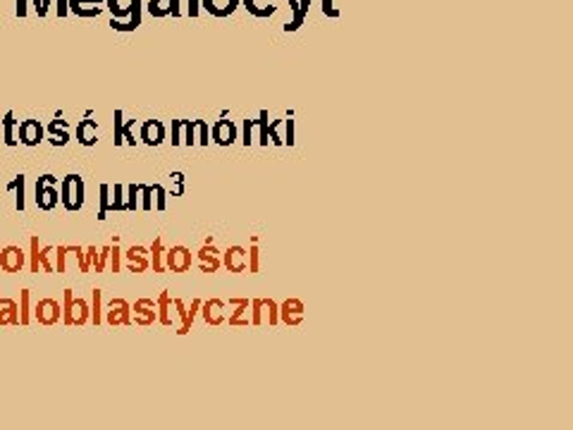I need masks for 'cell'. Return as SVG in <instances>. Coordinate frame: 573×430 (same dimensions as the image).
Masks as SVG:
<instances>
[{
  "mask_svg": "<svg viewBox=\"0 0 573 430\" xmlns=\"http://www.w3.org/2000/svg\"><path fill=\"white\" fill-rule=\"evenodd\" d=\"M96 134H98V129H96V122L93 120H84L77 127V139H79V143H84V146H93V143H96Z\"/></svg>",
  "mask_w": 573,
  "mask_h": 430,
  "instance_id": "obj_21",
  "label": "cell"
},
{
  "mask_svg": "<svg viewBox=\"0 0 573 430\" xmlns=\"http://www.w3.org/2000/svg\"><path fill=\"white\" fill-rule=\"evenodd\" d=\"M108 320L113 325H127L129 323V304L118 299V302L110 304V311H108Z\"/></svg>",
  "mask_w": 573,
  "mask_h": 430,
  "instance_id": "obj_18",
  "label": "cell"
},
{
  "mask_svg": "<svg viewBox=\"0 0 573 430\" xmlns=\"http://www.w3.org/2000/svg\"><path fill=\"white\" fill-rule=\"evenodd\" d=\"M125 256H127V270L129 272H143V270H148V265H151V261H148V249H143V247H132Z\"/></svg>",
  "mask_w": 573,
  "mask_h": 430,
  "instance_id": "obj_13",
  "label": "cell"
},
{
  "mask_svg": "<svg viewBox=\"0 0 573 430\" xmlns=\"http://www.w3.org/2000/svg\"><path fill=\"white\" fill-rule=\"evenodd\" d=\"M0 265H3L5 270L8 272H15L19 270L24 265V254H22V249H17V247H8L3 251V256H0Z\"/></svg>",
  "mask_w": 573,
  "mask_h": 430,
  "instance_id": "obj_17",
  "label": "cell"
},
{
  "mask_svg": "<svg viewBox=\"0 0 573 430\" xmlns=\"http://www.w3.org/2000/svg\"><path fill=\"white\" fill-rule=\"evenodd\" d=\"M10 189H17V208L24 210V177L19 175L17 180L10 184Z\"/></svg>",
  "mask_w": 573,
  "mask_h": 430,
  "instance_id": "obj_32",
  "label": "cell"
},
{
  "mask_svg": "<svg viewBox=\"0 0 573 430\" xmlns=\"http://www.w3.org/2000/svg\"><path fill=\"white\" fill-rule=\"evenodd\" d=\"M58 15H67V0H58Z\"/></svg>",
  "mask_w": 573,
  "mask_h": 430,
  "instance_id": "obj_44",
  "label": "cell"
},
{
  "mask_svg": "<svg viewBox=\"0 0 573 430\" xmlns=\"http://www.w3.org/2000/svg\"><path fill=\"white\" fill-rule=\"evenodd\" d=\"M93 320L100 323V292L98 290H96V295H93Z\"/></svg>",
  "mask_w": 573,
  "mask_h": 430,
  "instance_id": "obj_39",
  "label": "cell"
},
{
  "mask_svg": "<svg viewBox=\"0 0 573 430\" xmlns=\"http://www.w3.org/2000/svg\"><path fill=\"white\" fill-rule=\"evenodd\" d=\"M41 139H43V127L36 120H24L19 125V141L24 146H36V143H41Z\"/></svg>",
  "mask_w": 573,
  "mask_h": 430,
  "instance_id": "obj_12",
  "label": "cell"
},
{
  "mask_svg": "<svg viewBox=\"0 0 573 430\" xmlns=\"http://www.w3.org/2000/svg\"><path fill=\"white\" fill-rule=\"evenodd\" d=\"M153 194H155V208L158 210H165V206H167V201H165V196H167V191L160 187V184H153Z\"/></svg>",
  "mask_w": 573,
  "mask_h": 430,
  "instance_id": "obj_34",
  "label": "cell"
},
{
  "mask_svg": "<svg viewBox=\"0 0 573 430\" xmlns=\"http://www.w3.org/2000/svg\"><path fill=\"white\" fill-rule=\"evenodd\" d=\"M139 191L141 187L139 184H129L127 187V196H125V210H136V201H139Z\"/></svg>",
  "mask_w": 573,
  "mask_h": 430,
  "instance_id": "obj_28",
  "label": "cell"
},
{
  "mask_svg": "<svg viewBox=\"0 0 573 430\" xmlns=\"http://www.w3.org/2000/svg\"><path fill=\"white\" fill-rule=\"evenodd\" d=\"M279 125H282V120L270 122V127H268V139H270V143H275V146H284L282 136H279V132H277Z\"/></svg>",
  "mask_w": 573,
  "mask_h": 430,
  "instance_id": "obj_31",
  "label": "cell"
},
{
  "mask_svg": "<svg viewBox=\"0 0 573 430\" xmlns=\"http://www.w3.org/2000/svg\"><path fill=\"white\" fill-rule=\"evenodd\" d=\"M148 254H153V272H162V270H165V247H162V239L160 237L153 242V247L148 249Z\"/></svg>",
  "mask_w": 573,
  "mask_h": 430,
  "instance_id": "obj_22",
  "label": "cell"
},
{
  "mask_svg": "<svg viewBox=\"0 0 573 430\" xmlns=\"http://www.w3.org/2000/svg\"><path fill=\"white\" fill-rule=\"evenodd\" d=\"M110 261H113V272H118L120 270V249L118 247L110 249Z\"/></svg>",
  "mask_w": 573,
  "mask_h": 430,
  "instance_id": "obj_41",
  "label": "cell"
},
{
  "mask_svg": "<svg viewBox=\"0 0 573 430\" xmlns=\"http://www.w3.org/2000/svg\"><path fill=\"white\" fill-rule=\"evenodd\" d=\"M141 139H143V143H148V146H160V143L165 141V125H162L160 120L143 122Z\"/></svg>",
  "mask_w": 573,
  "mask_h": 430,
  "instance_id": "obj_11",
  "label": "cell"
},
{
  "mask_svg": "<svg viewBox=\"0 0 573 430\" xmlns=\"http://www.w3.org/2000/svg\"><path fill=\"white\" fill-rule=\"evenodd\" d=\"M108 208H110V187H108V184H103V187H100V213H98L100 220L105 217Z\"/></svg>",
  "mask_w": 573,
  "mask_h": 430,
  "instance_id": "obj_30",
  "label": "cell"
},
{
  "mask_svg": "<svg viewBox=\"0 0 573 430\" xmlns=\"http://www.w3.org/2000/svg\"><path fill=\"white\" fill-rule=\"evenodd\" d=\"M247 270L249 272H261V249H258V244H251L249 254H247Z\"/></svg>",
  "mask_w": 573,
  "mask_h": 430,
  "instance_id": "obj_25",
  "label": "cell"
},
{
  "mask_svg": "<svg viewBox=\"0 0 573 430\" xmlns=\"http://www.w3.org/2000/svg\"><path fill=\"white\" fill-rule=\"evenodd\" d=\"M134 313L139 316L136 320H139L141 325H151L153 320H158V309H155V304L151 302V299H141V302H136Z\"/></svg>",
  "mask_w": 573,
  "mask_h": 430,
  "instance_id": "obj_14",
  "label": "cell"
},
{
  "mask_svg": "<svg viewBox=\"0 0 573 430\" xmlns=\"http://www.w3.org/2000/svg\"><path fill=\"white\" fill-rule=\"evenodd\" d=\"M189 15L191 17L199 15V0H189Z\"/></svg>",
  "mask_w": 573,
  "mask_h": 430,
  "instance_id": "obj_43",
  "label": "cell"
},
{
  "mask_svg": "<svg viewBox=\"0 0 573 430\" xmlns=\"http://www.w3.org/2000/svg\"><path fill=\"white\" fill-rule=\"evenodd\" d=\"M199 311H201V299H194V302H191V309H187V316H184L177 334H187L191 330V325H194V320H196V316H199Z\"/></svg>",
  "mask_w": 573,
  "mask_h": 430,
  "instance_id": "obj_23",
  "label": "cell"
},
{
  "mask_svg": "<svg viewBox=\"0 0 573 430\" xmlns=\"http://www.w3.org/2000/svg\"><path fill=\"white\" fill-rule=\"evenodd\" d=\"M304 316H306V306H304L301 299L291 297V299H284V302L279 304V323L296 327V325L304 323Z\"/></svg>",
  "mask_w": 573,
  "mask_h": 430,
  "instance_id": "obj_3",
  "label": "cell"
},
{
  "mask_svg": "<svg viewBox=\"0 0 573 430\" xmlns=\"http://www.w3.org/2000/svg\"><path fill=\"white\" fill-rule=\"evenodd\" d=\"M201 5L208 12H213L215 17H227L237 10L239 0H201Z\"/></svg>",
  "mask_w": 573,
  "mask_h": 430,
  "instance_id": "obj_16",
  "label": "cell"
},
{
  "mask_svg": "<svg viewBox=\"0 0 573 430\" xmlns=\"http://www.w3.org/2000/svg\"><path fill=\"white\" fill-rule=\"evenodd\" d=\"M323 12H325V15H330V17H337L339 15V12L332 8V0H323Z\"/></svg>",
  "mask_w": 573,
  "mask_h": 430,
  "instance_id": "obj_42",
  "label": "cell"
},
{
  "mask_svg": "<svg viewBox=\"0 0 573 430\" xmlns=\"http://www.w3.org/2000/svg\"><path fill=\"white\" fill-rule=\"evenodd\" d=\"M165 268L170 272H189L191 270V251L187 247H172L165 251Z\"/></svg>",
  "mask_w": 573,
  "mask_h": 430,
  "instance_id": "obj_6",
  "label": "cell"
},
{
  "mask_svg": "<svg viewBox=\"0 0 573 430\" xmlns=\"http://www.w3.org/2000/svg\"><path fill=\"white\" fill-rule=\"evenodd\" d=\"M182 143L187 146L196 143V120H182Z\"/></svg>",
  "mask_w": 573,
  "mask_h": 430,
  "instance_id": "obj_26",
  "label": "cell"
},
{
  "mask_svg": "<svg viewBox=\"0 0 573 430\" xmlns=\"http://www.w3.org/2000/svg\"><path fill=\"white\" fill-rule=\"evenodd\" d=\"M139 194L143 196L141 208H143V210H151V208H153V189H151V187H141Z\"/></svg>",
  "mask_w": 573,
  "mask_h": 430,
  "instance_id": "obj_35",
  "label": "cell"
},
{
  "mask_svg": "<svg viewBox=\"0 0 573 430\" xmlns=\"http://www.w3.org/2000/svg\"><path fill=\"white\" fill-rule=\"evenodd\" d=\"M261 309H263V325L268 323L275 327L279 323V304L275 299H261Z\"/></svg>",
  "mask_w": 573,
  "mask_h": 430,
  "instance_id": "obj_20",
  "label": "cell"
},
{
  "mask_svg": "<svg viewBox=\"0 0 573 430\" xmlns=\"http://www.w3.org/2000/svg\"><path fill=\"white\" fill-rule=\"evenodd\" d=\"M224 304L222 299H208V302H201V316L208 325H222L224 323Z\"/></svg>",
  "mask_w": 573,
  "mask_h": 430,
  "instance_id": "obj_8",
  "label": "cell"
},
{
  "mask_svg": "<svg viewBox=\"0 0 573 430\" xmlns=\"http://www.w3.org/2000/svg\"><path fill=\"white\" fill-rule=\"evenodd\" d=\"M242 143H244V146H251V143H254V120H244Z\"/></svg>",
  "mask_w": 573,
  "mask_h": 430,
  "instance_id": "obj_33",
  "label": "cell"
},
{
  "mask_svg": "<svg viewBox=\"0 0 573 430\" xmlns=\"http://www.w3.org/2000/svg\"><path fill=\"white\" fill-rule=\"evenodd\" d=\"M172 143H175V146H180V143H182V120L172 122Z\"/></svg>",
  "mask_w": 573,
  "mask_h": 430,
  "instance_id": "obj_38",
  "label": "cell"
},
{
  "mask_svg": "<svg viewBox=\"0 0 573 430\" xmlns=\"http://www.w3.org/2000/svg\"><path fill=\"white\" fill-rule=\"evenodd\" d=\"M251 325H256V327H261V325H263L261 299H254V302H251Z\"/></svg>",
  "mask_w": 573,
  "mask_h": 430,
  "instance_id": "obj_29",
  "label": "cell"
},
{
  "mask_svg": "<svg viewBox=\"0 0 573 430\" xmlns=\"http://www.w3.org/2000/svg\"><path fill=\"white\" fill-rule=\"evenodd\" d=\"M88 320V304L84 302V299H77L74 302V297H72V292L67 290L65 292V323L67 325H84Z\"/></svg>",
  "mask_w": 573,
  "mask_h": 430,
  "instance_id": "obj_4",
  "label": "cell"
},
{
  "mask_svg": "<svg viewBox=\"0 0 573 430\" xmlns=\"http://www.w3.org/2000/svg\"><path fill=\"white\" fill-rule=\"evenodd\" d=\"M170 177L175 180V187L170 189V194H172V196H182L184 194V175L182 173H172Z\"/></svg>",
  "mask_w": 573,
  "mask_h": 430,
  "instance_id": "obj_36",
  "label": "cell"
},
{
  "mask_svg": "<svg viewBox=\"0 0 573 430\" xmlns=\"http://www.w3.org/2000/svg\"><path fill=\"white\" fill-rule=\"evenodd\" d=\"M60 201L70 213L84 206V180L79 175H67L63 180V184H60Z\"/></svg>",
  "mask_w": 573,
  "mask_h": 430,
  "instance_id": "obj_1",
  "label": "cell"
},
{
  "mask_svg": "<svg viewBox=\"0 0 573 430\" xmlns=\"http://www.w3.org/2000/svg\"><path fill=\"white\" fill-rule=\"evenodd\" d=\"M172 306H175V302L170 299V295H167V292H162L158 304H155V309H158V320L162 325H167V327L172 325Z\"/></svg>",
  "mask_w": 573,
  "mask_h": 430,
  "instance_id": "obj_19",
  "label": "cell"
},
{
  "mask_svg": "<svg viewBox=\"0 0 573 430\" xmlns=\"http://www.w3.org/2000/svg\"><path fill=\"white\" fill-rule=\"evenodd\" d=\"M237 139H239V132L232 120H220L213 125V141L217 146H232Z\"/></svg>",
  "mask_w": 573,
  "mask_h": 430,
  "instance_id": "obj_9",
  "label": "cell"
},
{
  "mask_svg": "<svg viewBox=\"0 0 573 430\" xmlns=\"http://www.w3.org/2000/svg\"><path fill=\"white\" fill-rule=\"evenodd\" d=\"M110 208L113 210H125V196H122L120 184H115V199L110 201Z\"/></svg>",
  "mask_w": 573,
  "mask_h": 430,
  "instance_id": "obj_37",
  "label": "cell"
},
{
  "mask_svg": "<svg viewBox=\"0 0 573 430\" xmlns=\"http://www.w3.org/2000/svg\"><path fill=\"white\" fill-rule=\"evenodd\" d=\"M36 316H38L41 323H46V325L58 323V318H60V306H58V302H53V299H43V302H38Z\"/></svg>",
  "mask_w": 573,
  "mask_h": 430,
  "instance_id": "obj_15",
  "label": "cell"
},
{
  "mask_svg": "<svg viewBox=\"0 0 573 430\" xmlns=\"http://www.w3.org/2000/svg\"><path fill=\"white\" fill-rule=\"evenodd\" d=\"M254 127L258 129V143L261 146H268L270 139H268V113L261 111V115H258V120H254Z\"/></svg>",
  "mask_w": 573,
  "mask_h": 430,
  "instance_id": "obj_24",
  "label": "cell"
},
{
  "mask_svg": "<svg viewBox=\"0 0 573 430\" xmlns=\"http://www.w3.org/2000/svg\"><path fill=\"white\" fill-rule=\"evenodd\" d=\"M229 306H234V311L229 313V318H224V323L232 327H249L251 325V302L244 297H232Z\"/></svg>",
  "mask_w": 573,
  "mask_h": 430,
  "instance_id": "obj_5",
  "label": "cell"
},
{
  "mask_svg": "<svg viewBox=\"0 0 573 430\" xmlns=\"http://www.w3.org/2000/svg\"><path fill=\"white\" fill-rule=\"evenodd\" d=\"M58 180L53 175L38 177L36 182V206L41 210H53L58 206Z\"/></svg>",
  "mask_w": 573,
  "mask_h": 430,
  "instance_id": "obj_2",
  "label": "cell"
},
{
  "mask_svg": "<svg viewBox=\"0 0 573 430\" xmlns=\"http://www.w3.org/2000/svg\"><path fill=\"white\" fill-rule=\"evenodd\" d=\"M196 258H199V268L203 272H217L222 268V254L215 249V244H203Z\"/></svg>",
  "mask_w": 573,
  "mask_h": 430,
  "instance_id": "obj_7",
  "label": "cell"
},
{
  "mask_svg": "<svg viewBox=\"0 0 573 430\" xmlns=\"http://www.w3.org/2000/svg\"><path fill=\"white\" fill-rule=\"evenodd\" d=\"M247 254L249 251L244 247H229L222 254V268H227L229 272H244L247 270Z\"/></svg>",
  "mask_w": 573,
  "mask_h": 430,
  "instance_id": "obj_10",
  "label": "cell"
},
{
  "mask_svg": "<svg viewBox=\"0 0 573 430\" xmlns=\"http://www.w3.org/2000/svg\"><path fill=\"white\" fill-rule=\"evenodd\" d=\"M286 146H294V120H286Z\"/></svg>",
  "mask_w": 573,
  "mask_h": 430,
  "instance_id": "obj_40",
  "label": "cell"
},
{
  "mask_svg": "<svg viewBox=\"0 0 573 430\" xmlns=\"http://www.w3.org/2000/svg\"><path fill=\"white\" fill-rule=\"evenodd\" d=\"M196 143H201V146H208V143H210V127H208V122L196 120Z\"/></svg>",
  "mask_w": 573,
  "mask_h": 430,
  "instance_id": "obj_27",
  "label": "cell"
}]
</instances>
